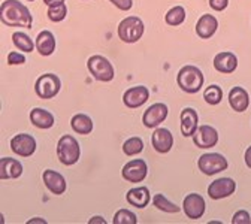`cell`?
<instances>
[{
    "instance_id": "obj_1",
    "label": "cell",
    "mask_w": 251,
    "mask_h": 224,
    "mask_svg": "<svg viewBox=\"0 0 251 224\" xmlns=\"http://www.w3.org/2000/svg\"><path fill=\"white\" fill-rule=\"evenodd\" d=\"M0 20L8 27L31 28V23H33L28 8L18 0H5L0 6Z\"/></svg>"
},
{
    "instance_id": "obj_2",
    "label": "cell",
    "mask_w": 251,
    "mask_h": 224,
    "mask_svg": "<svg viewBox=\"0 0 251 224\" xmlns=\"http://www.w3.org/2000/svg\"><path fill=\"white\" fill-rule=\"evenodd\" d=\"M203 74L196 66H184L176 75V82L182 91L195 94L203 87Z\"/></svg>"
},
{
    "instance_id": "obj_3",
    "label": "cell",
    "mask_w": 251,
    "mask_h": 224,
    "mask_svg": "<svg viewBox=\"0 0 251 224\" xmlns=\"http://www.w3.org/2000/svg\"><path fill=\"white\" fill-rule=\"evenodd\" d=\"M79 155H81V148H79L78 141L74 136L65 135L60 138L57 144V157L61 165H65V166L75 165L79 160Z\"/></svg>"
},
{
    "instance_id": "obj_4",
    "label": "cell",
    "mask_w": 251,
    "mask_h": 224,
    "mask_svg": "<svg viewBox=\"0 0 251 224\" xmlns=\"http://www.w3.org/2000/svg\"><path fill=\"white\" fill-rule=\"evenodd\" d=\"M144 31L145 25L139 17H127L118 24V36L126 44L138 42L144 36Z\"/></svg>"
},
{
    "instance_id": "obj_5",
    "label": "cell",
    "mask_w": 251,
    "mask_h": 224,
    "mask_svg": "<svg viewBox=\"0 0 251 224\" xmlns=\"http://www.w3.org/2000/svg\"><path fill=\"white\" fill-rule=\"evenodd\" d=\"M87 68L96 81L109 82L114 79V66L103 55H91L87 61Z\"/></svg>"
},
{
    "instance_id": "obj_6",
    "label": "cell",
    "mask_w": 251,
    "mask_h": 224,
    "mask_svg": "<svg viewBox=\"0 0 251 224\" xmlns=\"http://www.w3.org/2000/svg\"><path fill=\"white\" fill-rule=\"evenodd\" d=\"M61 88V81L54 74H44L36 79L35 91L41 99H52Z\"/></svg>"
},
{
    "instance_id": "obj_7",
    "label": "cell",
    "mask_w": 251,
    "mask_h": 224,
    "mask_svg": "<svg viewBox=\"0 0 251 224\" xmlns=\"http://www.w3.org/2000/svg\"><path fill=\"white\" fill-rule=\"evenodd\" d=\"M198 166H199V169H201L202 174L211 176V175H215L218 172L226 171L227 166H229V163H227V160L222 154L208 152V154H203V155L199 157Z\"/></svg>"
},
{
    "instance_id": "obj_8",
    "label": "cell",
    "mask_w": 251,
    "mask_h": 224,
    "mask_svg": "<svg viewBox=\"0 0 251 224\" xmlns=\"http://www.w3.org/2000/svg\"><path fill=\"white\" fill-rule=\"evenodd\" d=\"M121 175L129 182H142L148 175V166L145 163V160H142V158L130 160V162L124 165Z\"/></svg>"
},
{
    "instance_id": "obj_9",
    "label": "cell",
    "mask_w": 251,
    "mask_h": 224,
    "mask_svg": "<svg viewBox=\"0 0 251 224\" xmlns=\"http://www.w3.org/2000/svg\"><path fill=\"white\" fill-rule=\"evenodd\" d=\"M236 190V182L232 178H218L212 181L208 187V195L214 200H220L229 198L235 193Z\"/></svg>"
},
{
    "instance_id": "obj_10",
    "label": "cell",
    "mask_w": 251,
    "mask_h": 224,
    "mask_svg": "<svg viewBox=\"0 0 251 224\" xmlns=\"http://www.w3.org/2000/svg\"><path fill=\"white\" fill-rule=\"evenodd\" d=\"M182 211L184 214L190 218V220H199L203 217L205 211H206V203L205 199L198 195V193H192V195H187L184 198L182 202Z\"/></svg>"
},
{
    "instance_id": "obj_11",
    "label": "cell",
    "mask_w": 251,
    "mask_h": 224,
    "mask_svg": "<svg viewBox=\"0 0 251 224\" xmlns=\"http://www.w3.org/2000/svg\"><path fill=\"white\" fill-rule=\"evenodd\" d=\"M11 149L20 157H30L36 151V139L27 133H20L11 139Z\"/></svg>"
},
{
    "instance_id": "obj_12",
    "label": "cell",
    "mask_w": 251,
    "mask_h": 224,
    "mask_svg": "<svg viewBox=\"0 0 251 224\" xmlns=\"http://www.w3.org/2000/svg\"><path fill=\"white\" fill-rule=\"evenodd\" d=\"M168 112L169 109L165 103H154L145 111L142 117V123L148 129H155L157 125H160L166 120Z\"/></svg>"
},
{
    "instance_id": "obj_13",
    "label": "cell",
    "mask_w": 251,
    "mask_h": 224,
    "mask_svg": "<svg viewBox=\"0 0 251 224\" xmlns=\"http://www.w3.org/2000/svg\"><path fill=\"white\" fill-rule=\"evenodd\" d=\"M193 142L198 148H212L218 142V133L212 125H199L193 135Z\"/></svg>"
},
{
    "instance_id": "obj_14",
    "label": "cell",
    "mask_w": 251,
    "mask_h": 224,
    "mask_svg": "<svg viewBox=\"0 0 251 224\" xmlns=\"http://www.w3.org/2000/svg\"><path fill=\"white\" fill-rule=\"evenodd\" d=\"M150 99V91L147 87L144 85H138V87H132L123 96V103L127 108H139L142 105H145V102Z\"/></svg>"
},
{
    "instance_id": "obj_15",
    "label": "cell",
    "mask_w": 251,
    "mask_h": 224,
    "mask_svg": "<svg viewBox=\"0 0 251 224\" xmlns=\"http://www.w3.org/2000/svg\"><path fill=\"white\" fill-rule=\"evenodd\" d=\"M151 142H152V147L157 152L166 154L172 149L174 136L168 129H165V127H159V129L155 127V130L151 136Z\"/></svg>"
},
{
    "instance_id": "obj_16",
    "label": "cell",
    "mask_w": 251,
    "mask_h": 224,
    "mask_svg": "<svg viewBox=\"0 0 251 224\" xmlns=\"http://www.w3.org/2000/svg\"><path fill=\"white\" fill-rule=\"evenodd\" d=\"M198 123H199V117L198 112L193 108H185L181 111V135L184 138H190L195 135V132L198 130Z\"/></svg>"
},
{
    "instance_id": "obj_17",
    "label": "cell",
    "mask_w": 251,
    "mask_h": 224,
    "mask_svg": "<svg viewBox=\"0 0 251 224\" xmlns=\"http://www.w3.org/2000/svg\"><path fill=\"white\" fill-rule=\"evenodd\" d=\"M42 179L47 185V188L51 191L52 195H63L66 191V179L61 174L55 172V171H51V169H47L42 175Z\"/></svg>"
},
{
    "instance_id": "obj_18",
    "label": "cell",
    "mask_w": 251,
    "mask_h": 224,
    "mask_svg": "<svg viewBox=\"0 0 251 224\" xmlns=\"http://www.w3.org/2000/svg\"><path fill=\"white\" fill-rule=\"evenodd\" d=\"M214 68L220 74H232L238 68V58L233 52H218L214 58Z\"/></svg>"
},
{
    "instance_id": "obj_19",
    "label": "cell",
    "mask_w": 251,
    "mask_h": 224,
    "mask_svg": "<svg viewBox=\"0 0 251 224\" xmlns=\"http://www.w3.org/2000/svg\"><path fill=\"white\" fill-rule=\"evenodd\" d=\"M23 174V165L15 158L3 157L0 160V178L2 179H15Z\"/></svg>"
},
{
    "instance_id": "obj_20",
    "label": "cell",
    "mask_w": 251,
    "mask_h": 224,
    "mask_svg": "<svg viewBox=\"0 0 251 224\" xmlns=\"http://www.w3.org/2000/svg\"><path fill=\"white\" fill-rule=\"evenodd\" d=\"M218 28V21L214 15L205 14L199 18L198 24H196V33L199 38L202 39H209L214 36V33Z\"/></svg>"
},
{
    "instance_id": "obj_21",
    "label": "cell",
    "mask_w": 251,
    "mask_h": 224,
    "mask_svg": "<svg viewBox=\"0 0 251 224\" xmlns=\"http://www.w3.org/2000/svg\"><path fill=\"white\" fill-rule=\"evenodd\" d=\"M229 103L232 106L233 111L236 112H244L247 111L248 105H250V98L248 93L242 88V87H233L229 91Z\"/></svg>"
},
{
    "instance_id": "obj_22",
    "label": "cell",
    "mask_w": 251,
    "mask_h": 224,
    "mask_svg": "<svg viewBox=\"0 0 251 224\" xmlns=\"http://www.w3.org/2000/svg\"><path fill=\"white\" fill-rule=\"evenodd\" d=\"M30 121L35 127L38 129H42V130H47V129H51L54 125V117L50 111H45L42 108H35L31 109L30 112Z\"/></svg>"
},
{
    "instance_id": "obj_23",
    "label": "cell",
    "mask_w": 251,
    "mask_h": 224,
    "mask_svg": "<svg viewBox=\"0 0 251 224\" xmlns=\"http://www.w3.org/2000/svg\"><path fill=\"white\" fill-rule=\"evenodd\" d=\"M36 48H38V52L44 57H48L54 52L55 50V39H54V35L48 30H44L38 35L36 38Z\"/></svg>"
},
{
    "instance_id": "obj_24",
    "label": "cell",
    "mask_w": 251,
    "mask_h": 224,
    "mask_svg": "<svg viewBox=\"0 0 251 224\" xmlns=\"http://www.w3.org/2000/svg\"><path fill=\"white\" fill-rule=\"evenodd\" d=\"M151 200L150 190L147 187H136L127 191V202L136 208H145Z\"/></svg>"
},
{
    "instance_id": "obj_25",
    "label": "cell",
    "mask_w": 251,
    "mask_h": 224,
    "mask_svg": "<svg viewBox=\"0 0 251 224\" xmlns=\"http://www.w3.org/2000/svg\"><path fill=\"white\" fill-rule=\"evenodd\" d=\"M71 125L74 132L78 135H90L93 132V121L88 115L85 114H76L71 120Z\"/></svg>"
},
{
    "instance_id": "obj_26",
    "label": "cell",
    "mask_w": 251,
    "mask_h": 224,
    "mask_svg": "<svg viewBox=\"0 0 251 224\" xmlns=\"http://www.w3.org/2000/svg\"><path fill=\"white\" fill-rule=\"evenodd\" d=\"M12 42L23 52H31L36 47V44H33V41L30 39V36H27L25 33H23V31H15V33L12 35Z\"/></svg>"
},
{
    "instance_id": "obj_27",
    "label": "cell",
    "mask_w": 251,
    "mask_h": 224,
    "mask_svg": "<svg viewBox=\"0 0 251 224\" xmlns=\"http://www.w3.org/2000/svg\"><path fill=\"white\" fill-rule=\"evenodd\" d=\"M152 202H154V206H155L157 209H160V211H163V212L176 214V212H179V211H181V208H179V206H176L175 203L169 202V200L166 199V196H165V195H162V193L155 195V196H154V199H152Z\"/></svg>"
},
{
    "instance_id": "obj_28",
    "label": "cell",
    "mask_w": 251,
    "mask_h": 224,
    "mask_svg": "<svg viewBox=\"0 0 251 224\" xmlns=\"http://www.w3.org/2000/svg\"><path fill=\"white\" fill-rule=\"evenodd\" d=\"M50 21L52 23H60L66 18L68 15V8L65 5V2H61V3H54V5H50L48 6V12H47Z\"/></svg>"
},
{
    "instance_id": "obj_29",
    "label": "cell",
    "mask_w": 251,
    "mask_h": 224,
    "mask_svg": "<svg viewBox=\"0 0 251 224\" xmlns=\"http://www.w3.org/2000/svg\"><path fill=\"white\" fill-rule=\"evenodd\" d=\"M185 20V9L182 6H174L172 9H169L165 15V21L166 24L175 27V25H179L182 24Z\"/></svg>"
},
{
    "instance_id": "obj_30",
    "label": "cell",
    "mask_w": 251,
    "mask_h": 224,
    "mask_svg": "<svg viewBox=\"0 0 251 224\" xmlns=\"http://www.w3.org/2000/svg\"><path fill=\"white\" fill-rule=\"evenodd\" d=\"M203 99H205V102L208 103V105H218L220 102H222V99H223V90L220 88L218 85H209V87H206V90H205V93H203Z\"/></svg>"
},
{
    "instance_id": "obj_31",
    "label": "cell",
    "mask_w": 251,
    "mask_h": 224,
    "mask_svg": "<svg viewBox=\"0 0 251 224\" xmlns=\"http://www.w3.org/2000/svg\"><path fill=\"white\" fill-rule=\"evenodd\" d=\"M142 149H144V142L141 138H136V136L127 139L123 144V152L126 155H136L142 152Z\"/></svg>"
},
{
    "instance_id": "obj_32",
    "label": "cell",
    "mask_w": 251,
    "mask_h": 224,
    "mask_svg": "<svg viewBox=\"0 0 251 224\" xmlns=\"http://www.w3.org/2000/svg\"><path fill=\"white\" fill-rule=\"evenodd\" d=\"M112 223L114 224H136L138 223V218L129 209H120V211L115 212Z\"/></svg>"
},
{
    "instance_id": "obj_33",
    "label": "cell",
    "mask_w": 251,
    "mask_h": 224,
    "mask_svg": "<svg viewBox=\"0 0 251 224\" xmlns=\"http://www.w3.org/2000/svg\"><path fill=\"white\" fill-rule=\"evenodd\" d=\"M251 223V217L247 211L241 209V211H236L233 218H232V224H250Z\"/></svg>"
},
{
    "instance_id": "obj_34",
    "label": "cell",
    "mask_w": 251,
    "mask_h": 224,
    "mask_svg": "<svg viewBox=\"0 0 251 224\" xmlns=\"http://www.w3.org/2000/svg\"><path fill=\"white\" fill-rule=\"evenodd\" d=\"M25 63V55L20 52H9L8 54V65H24Z\"/></svg>"
},
{
    "instance_id": "obj_35",
    "label": "cell",
    "mask_w": 251,
    "mask_h": 224,
    "mask_svg": "<svg viewBox=\"0 0 251 224\" xmlns=\"http://www.w3.org/2000/svg\"><path fill=\"white\" fill-rule=\"evenodd\" d=\"M109 2L121 11H129L133 6V0H109Z\"/></svg>"
},
{
    "instance_id": "obj_36",
    "label": "cell",
    "mask_w": 251,
    "mask_h": 224,
    "mask_svg": "<svg viewBox=\"0 0 251 224\" xmlns=\"http://www.w3.org/2000/svg\"><path fill=\"white\" fill-rule=\"evenodd\" d=\"M227 5H229V0H209V6L217 12L225 11Z\"/></svg>"
},
{
    "instance_id": "obj_37",
    "label": "cell",
    "mask_w": 251,
    "mask_h": 224,
    "mask_svg": "<svg viewBox=\"0 0 251 224\" xmlns=\"http://www.w3.org/2000/svg\"><path fill=\"white\" fill-rule=\"evenodd\" d=\"M245 165L251 169V147H248L245 151Z\"/></svg>"
},
{
    "instance_id": "obj_38",
    "label": "cell",
    "mask_w": 251,
    "mask_h": 224,
    "mask_svg": "<svg viewBox=\"0 0 251 224\" xmlns=\"http://www.w3.org/2000/svg\"><path fill=\"white\" fill-rule=\"evenodd\" d=\"M96 223H99V224H105L106 221H105L102 217H93V218L88 221V224H96Z\"/></svg>"
},
{
    "instance_id": "obj_39",
    "label": "cell",
    "mask_w": 251,
    "mask_h": 224,
    "mask_svg": "<svg viewBox=\"0 0 251 224\" xmlns=\"http://www.w3.org/2000/svg\"><path fill=\"white\" fill-rule=\"evenodd\" d=\"M61 2H65V0H44V3H45L47 6L54 5V3H61Z\"/></svg>"
},
{
    "instance_id": "obj_40",
    "label": "cell",
    "mask_w": 251,
    "mask_h": 224,
    "mask_svg": "<svg viewBox=\"0 0 251 224\" xmlns=\"http://www.w3.org/2000/svg\"><path fill=\"white\" fill-rule=\"evenodd\" d=\"M35 223H41V224H47L45 220H41V218H35V220H30L28 224H35Z\"/></svg>"
},
{
    "instance_id": "obj_41",
    "label": "cell",
    "mask_w": 251,
    "mask_h": 224,
    "mask_svg": "<svg viewBox=\"0 0 251 224\" xmlns=\"http://www.w3.org/2000/svg\"><path fill=\"white\" fill-rule=\"evenodd\" d=\"M28 2H35V0H28Z\"/></svg>"
}]
</instances>
